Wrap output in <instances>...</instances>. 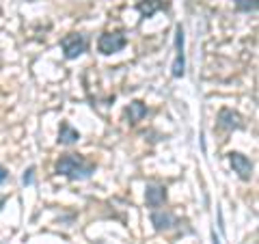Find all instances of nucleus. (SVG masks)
Returning <instances> with one entry per match:
<instances>
[{"instance_id": "f257e3e1", "label": "nucleus", "mask_w": 259, "mask_h": 244, "mask_svg": "<svg viewBox=\"0 0 259 244\" xmlns=\"http://www.w3.org/2000/svg\"><path fill=\"white\" fill-rule=\"evenodd\" d=\"M95 162H89L87 158L78 156V153H67V156H61L56 160L54 171L63 177H67L71 182H82L89 180L95 173Z\"/></svg>"}, {"instance_id": "f03ea898", "label": "nucleus", "mask_w": 259, "mask_h": 244, "mask_svg": "<svg viewBox=\"0 0 259 244\" xmlns=\"http://www.w3.org/2000/svg\"><path fill=\"white\" fill-rule=\"evenodd\" d=\"M127 46V37L125 32L115 30V32H104L97 39V50H100L104 56H110V54H117L121 52L123 48Z\"/></svg>"}, {"instance_id": "7ed1b4c3", "label": "nucleus", "mask_w": 259, "mask_h": 244, "mask_svg": "<svg viewBox=\"0 0 259 244\" xmlns=\"http://www.w3.org/2000/svg\"><path fill=\"white\" fill-rule=\"evenodd\" d=\"M61 48H63L65 59L74 61L87 50V37L80 35V32H69V35H65L61 39Z\"/></svg>"}, {"instance_id": "20e7f679", "label": "nucleus", "mask_w": 259, "mask_h": 244, "mask_svg": "<svg viewBox=\"0 0 259 244\" xmlns=\"http://www.w3.org/2000/svg\"><path fill=\"white\" fill-rule=\"evenodd\" d=\"M227 158H229V165L233 169V173H238V177L242 182H250V177H253V162L240 151H229Z\"/></svg>"}, {"instance_id": "39448f33", "label": "nucleus", "mask_w": 259, "mask_h": 244, "mask_svg": "<svg viewBox=\"0 0 259 244\" xmlns=\"http://www.w3.org/2000/svg\"><path fill=\"white\" fill-rule=\"evenodd\" d=\"M173 78H182L186 74V54H184V28L182 24L175 28V61H173Z\"/></svg>"}, {"instance_id": "423d86ee", "label": "nucleus", "mask_w": 259, "mask_h": 244, "mask_svg": "<svg viewBox=\"0 0 259 244\" xmlns=\"http://www.w3.org/2000/svg\"><path fill=\"white\" fill-rule=\"evenodd\" d=\"M216 128L225 130V132H231V130H242V128H244V121H242L240 112L231 110V108H223L221 112H218Z\"/></svg>"}, {"instance_id": "0eeeda50", "label": "nucleus", "mask_w": 259, "mask_h": 244, "mask_svg": "<svg viewBox=\"0 0 259 244\" xmlns=\"http://www.w3.org/2000/svg\"><path fill=\"white\" fill-rule=\"evenodd\" d=\"M145 201H147V206L158 210L166 203V188L164 186H158V184H147V188H145Z\"/></svg>"}, {"instance_id": "6e6552de", "label": "nucleus", "mask_w": 259, "mask_h": 244, "mask_svg": "<svg viewBox=\"0 0 259 244\" xmlns=\"http://www.w3.org/2000/svg\"><path fill=\"white\" fill-rule=\"evenodd\" d=\"M149 218H151V225H153L156 231H168L177 225L175 216L171 212H166V210H153Z\"/></svg>"}, {"instance_id": "1a4fd4ad", "label": "nucleus", "mask_w": 259, "mask_h": 244, "mask_svg": "<svg viewBox=\"0 0 259 244\" xmlns=\"http://www.w3.org/2000/svg\"><path fill=\"white\" fill-rule=\"evenodd\" d=\"M80 141V132L69 124V121H61L59 126V143L61 145H74Z\"/></svg>"}, {"instance_id": "9d476101", "label": "nucleus", "mask_w": 259, "mask_h": 244, "mask_svg": "<svg viewBox=\"0 0 259 244\" xmlns=\"http://www.w3.org/2000/svg\"><path fill=\"white\" fill-rule=\"evenodd\" d=\"M125 115H127V121L130 124H139V121H143L145 117H147V106H145L143 102H139V100H134L132 104L127 106V110H125Z\"/></svg>"}, {"instance_id": "9b49d317", "label": "nucleus", "mask_w": 259, "mask_h": 244, "mask_svg": "<svg viewBox=\"0 0 259 244\" xmlns=\"http://www.w3.org/2000/svg\"><path fill=\"white\" fill-rule=\"evenodd\" d=\"M136 9H139L141 18L145 20V18H151L156 11L164 9V3H162V0H141V3L136 5Z\"/></svg>"}, {"instance_id": "f8f14e48", "label": "nucleus", "mask_w": 259, "mask_h": 244, "mask_svg": "<svg viewBox=\"0 0 259 244\" xmlns=\"http://www.w3.org/2000/svg\"><path fill=\"white\" fill-rule=\"evenodd\" d=\"M233 5L238 7V11H246V13L257 11V0H233Z\"/></svg>"}, {"instance_id": "ddd939ff", "label": "nucleus", "mask_w": 259, "mask_h": 244, "mask_svg": "<svg viewBox=\"0 0 259 244\" xmlns=\"http://www.w3.org/2000/svg\"><path fill=\"white\" fill-rule=\"evenodd\" d=\"M32 182H35V167H28L26 171H24V175H22V184L30 186Z\"/></svg>"}, {"instance_id": "4468645a", "label": "nucleus", "mask_w": 259, "mask_h": 244, "mask_svg": "<svg viewBox=\"0 0 259 244\" xmlns=\"http://www.w3.org/2000/svg\"><path fill=\"white\" fill-rule=\"evenodd\" d=\"M7 180H9V171H7L3 165H0V184H5Z\"/></svg>"}, {"instance_id": "2eb2a0df", "label": "nucleus", "mask_w": 259, "mask_h": 244, "mask_svg": "<svg viewBox=\"0 0 259 244\" xmlns=\"http://www.w3.org/2000/svg\"><path fill=\"white\" fill-rule=\"evenodd\" d=\"M212 242H214V244H221V238H218L216 233H212Z\"/></svg>"}, {"instance_id": "dca6fc26", "label": "nucleus", "mask_w": 259, "mask_h": 244, "mask_svg": "<svg viewBox=\"0 0 259 244\" xmlns=\"http://www.w3.org/2000/svg\"><path fill=\"white\" fill-rule=\"evenodd\" d=\"M3 206H5V199H0V210H3Z\"/></svg>"}]
</instances>
